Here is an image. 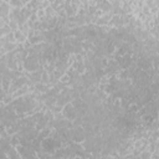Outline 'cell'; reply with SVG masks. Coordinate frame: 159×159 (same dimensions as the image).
<instances>
[{"label":"cell","mask_w":159,"mask_h":159,"mask_svg":"<svg viewBox=\"0 0 159 159\" xmlns=\"http://www.w3.org/2000/svg\"><path fill=\"white\" fill-rule=\"evenodd\" d=\"M10 10H11V6H10L9 3H6V2L0 3V18H3V19L6 21V24H8V21H9V18H8V16H9Z\"/></svg>","instance_id":"obj_1"},{"label":"cell","mask_w":159,"mask_h":159,"mask_svg":"<svg viewBox=\"0 0 159 159\" xmlns=\"http://www.w3.org/2000/svg\"><path fill=\"white\" fill-rule=\"evenodd\" d=\"M14 39H15V42L16 44H24L28 40V35L24 34L20 29H18V30L14 31Z\"/></svg>","instance_id":"obj_2"}]
</instances>
